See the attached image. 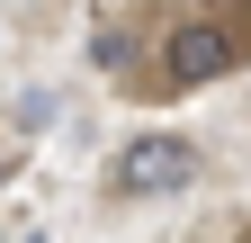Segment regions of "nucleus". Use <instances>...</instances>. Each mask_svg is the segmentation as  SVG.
I'll return each mask as SVG.
<instances>
[{"instance_id": "nucleus-1", "label": "nucleus", "mask_w": 251, "mask_h": 243, "mask_svg": "<svg viewBox=\"0 0 251 243\" xmlns=\"http://www.w3.org/2000/svg\"><path fill=\"white\" fill-rule=\"evenodd\" d=\"M188 171H198V144H188V135H135L108 162V198H162V189H179Z\"/></svg>"}, {"instance_id": "nucleus-2", "label": "nucleus", "mask_w": 251, "mask_h": 243, "mask_svg": "<svg viewBox=\"0 0 251 243\" xmlns=\"http://www.w3.org/2000/svg\"><path fill=\"white\" fill-rule=\"evenodd\" d=\"M162 63H171V81H215V72H233V63H242V45H233V27L198 18V27H171Z\"/></svg>"}]
</instances>
